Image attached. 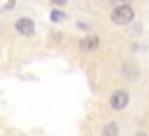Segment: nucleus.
Here are the masks:
<instances>
[{
	"mask_svg": "<svg viewBox=\"0 0 149 136\" xmlns=\"http://www.w3.org/2000/svg\"><path fill=\"white\" fill-rule=\"evenodd\" d=\"M134 19V10H132L128 4H121L115 6L111 11V21L115 25H128V23Z\"/></svg>",
	"mask_w": 149,
	"mask_h": 136,
	"instance_id": "f257e3e1",
	"label": "nucleus"
},
{
	"mask_svg": "<svg viewBox=\"0 0 149 136\" xmlns=\"http://www.w3.org/2000/svg\"><path fill=\"white\" fill-rule=\"evenodd\" d=\"M128 100H130L128 93L125 91V89H117V91H113L111 98H109V106L119 112V110H125V108L128 106Z\"/></svg>",
	"mask_w": 149,
	"mask_h": 136,
	"instance_id": "f03ea898",
	"label": "nucleus"
},
{
	"mask_svg": "<svg viewBox=\"0 0 149 136\" xmlns=\"http://www.w3.org/2000/svg\"><path fill=\"white\" fill-rule=\"evenodd\" d=\"M98 47H100V38L95 36V34H89V36H85V38L79 40V49L83 53H93Z\"/></svg>",
	"mask_w": 149,
	"mask_h": 136,
	"instance_id": "7ed1b4c3",
	"label": "nucleus"
},
{
	"mask_svg": "<svg viewBox=\"0 0 149 136\" xmlns=\"http://www.w3.org/2000/svg\"><path fill=\"white\" fill-rule=\"evenodd\" d=\"M15 30H17L21 36H32L34 34V21L29 17H21L15 21Z\"/></svg>",
	"mask_w": 149,
	"mask_h": 136,
	"instance_id": "20e7f679",
	"label": "nucleus"
},
{
	"mask_svg": "<svg viewBox=\"0 0 149 136\" xmlns=\"http://www.w3.org/2000/svg\"><path fill=\"white\" fill-rule=\"evenodd\" d=\"M62 19H64V11H61V10L51 11V21L53 23H58V21H62Z\"/></svg>",
	"mask_w": 149,
	"mask_h": 136,
	"instance_id": "39448f33",
	"label": "nucleus"
},
{
	"mask_svg": "<svg viewBox=\"0 0 149 136\" xmlns=\"http://www.w3.org/2000/svg\"><path fill=\"white\" fill-rule=\"evenodd\" d=\"M117 133H119V129H117L115 123H109L108 127H104V134H113V136H115Z\"/></svg>",
	"mask_w": 149,
	"mask_h": 136,
	"instance_id": "423d86ee",
	"label": "nucleus"
},
{
	"mask_svg": "<svg viewBox=\"0 0 149 136\" xmlns=\"http://www.w3.org/2000/svg\"><path fill=\"white\" fill-rule=\"evenodd\" d=\"M109 2H111L113 6H121V4H130L132 0H109Z\"/></svg>",
	"mask_w": 149,
	"mask_h": 136,
	"instance_id": "0eeeda50",
	"label": "nucleus"
},
{
	"mask_svg": "<svg viewBox=\"0 0 149 136\" xmlns=\"http://www.w3.org/2000/svg\"><path fill=\"white\" fill-rule=\"evenodd\" d=\"M66 2H68V0H51V4H55V6H64Z\"/></svg>",
	"mask_w": 149,
	"mask_h": 136,
	"instance_id": "6e6552de",
	"label": "nucleus"
},
{
	"mask_svg": "<svg viewBox=\"0 0 149 136\" xmlns=\"http://www.w3.org/2000/svg\"><path fill=\"white\" fill-rule=\"evenodd\" d=\"M13 4H15V0H10V2L6 4V10H11V8H13Z\"/></svg>",
	"mask_w": 149,
	"mask_h": 136,
	"instance_id": "1a4fd4ad",
	"label": "nucleus"
}]
</instances>
